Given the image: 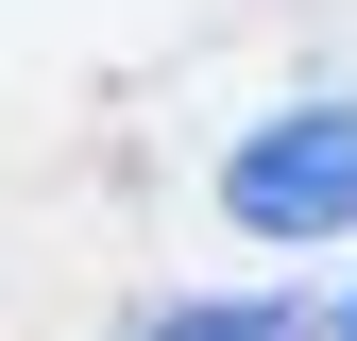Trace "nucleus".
<instances>
[{"instance_id": "obj_1", "label": "nucleus", "mask_w": 357, "mask_h": 341, "mask_svg": "<svg viewBox=\"0 0 357 341\" xmlns=\"http://www.w3.org/2000/svg\"><path fill=\"white\" fill-rule=\"evenodd\" d=\"M221 205L255 239H357V103H289L221 154Z\"/></svg>"}, {"instance_id": "obj_2", "label": "nucleus", "mask_w": 357, "mask_h": 341, "mask_svg": "<svg viewBox=\"0 0 357 341\" xmlns=\"http://www.w3.org/2000/svg\"><path fill=\"white\" fill-rule=\"evenodd\" d=\"M119 341H306V307H137Z\"/></svg>"}, {"instance_id": "obj_3", "label": "nucleus", "mask_w": 357, "mask_h": 341, "mask_svg": "<svg viewBox=\"0 0 357 341\" xmlns=\"http://www.w3.org/2000/svg\"><path fill=\"white\" fill-rule=\"evenodd\" d=\"M324 341H357V290H340V307H324Z\"/></svg>"}]
</instances>
